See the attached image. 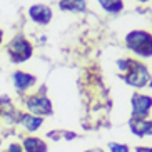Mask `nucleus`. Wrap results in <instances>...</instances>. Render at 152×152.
<instances>
[{"mask_svg":"<svg viewBox=\"0 0 152 152\" xmlns=\"http://www.w3.org/2000/svg\"><path fill=\"white\" fill-rule=\"evenodd\" d=\"M125 45L135 55H140V57H151L152 55V35L145 30L129 32L125 37Z\"/></svg>","mask_w":152,"mask_h":152,"instance_id":"f257e3e1","label":"nucleus"},{"mask_svg":"<svg viewBox=\"0 0 152 152\" xmlns=\"http://www.w3.org/2000/svg\"><path fill=\"white\" fill-rule=\"evenodd\" d=\"M32 52H34V47L23 35H15L7 44V55H9L10 62L14 64L27 62L32 57Z\"/></svg>","mask_w":152,"mask_h":152,"instance_id":"f03ea898","label":"nucleus"},{"mask_svg":"<svg viewBox=\"0 0 152 152\" xmlns=\"http://www.w3.org/2000/svg\"><path fill=\"white\" fill-rule=\"evenodd\" d=\"M124 80L132 87H145V85L152 84L151 74L145 69V65H142L140 62H135V60H129V67L125 70Z\"/></svg>","mask_w":152,"mask_h":152,"instance_id":"7ed1b4c3","label":"nucleus"},{"mask_svg":"<svg viewBox=\"0 0 152 152\" xmlns=\"http://www.w3.org/2000/svg\"><path fill=\"white\" fill-rule=\"evenodd\" d=\"M25 109L28 114L37 117H44L52 114V102L45 94H34L25 99Z\"/></svg>","mask_w":152,"mask_h":152,"instance_id":"20e7f679","label":"nucleus"},{"mask_svg":"<svg viewBox=\"0 0 152 152\" xmlns=\"http://www.w3.org/2000/svg\"><path fill=\"white\" fill-rule=\"evenodd\" d=\"M130 104H132V117L134 119H145L152 107V97L144 94H134Z\"/></svg>","mask_w":152,"mask_h":152,"instance_id":"39448f33","label":"nucleus"},{"mask_svg":"<svg viewBox=\"0 0 152 152\" xmlns=\"http://www.w3.org/2000/svg\"><path fill=\"white\" fill-rule=\"evenodd\" d=\"M37 79L35 75H32L28 72H23V70H15L12 74V84H14L15 90H17L18 94H23V92H27L28 89H32L34 85H35Z\"/></svg>","mask_w":152,"mask_h":152,"instance_id":"423d86ee","label":"nucleus"},{"mask_svg":"<svg viewBox=\"0 0 152 152\" xmlns=\"http://www.w3.org/2000/svg\"><path fill=\"white\" fill-rule=\"evenodd\" d=\"M28 17H30L32 22L39 23V25H47L52 20V9L44 4L32 5L28 9Z\"/></svg>","mask_w":152,"mask_h":152,"instance_id":"0eeeda50","label":"nucleus"},{"mask_svg":"<svg viewBox=\"0 0 152 152\" xmlns=\"http://www.w3.org/2000/svg\"><path fill=\"white\" fill-rule=\"evenodd\" d=\"M42 122H44L42 117L32 115V114H28V112H20V114H18V122L17 124H20L27 132L34 134V132H37V130L40 129Z\"/></svg>","mask_w":152,"mask_h":152,"instance_id":"6e6552de","label":"nucleus"},{"mask_svg":"<svg viewBox=\"0 0 152 152\" xmlns=\"http://www.w3.org/2000/svg\"><path fill=\"white\" fill-rule=\"evenodd\" d=\"M129 129L132 130V134L139 135V137H145V135H152V121H145V119H130L129 121Z\"/></svg>","mask_w":152,"mask_h":152,"instance_id":"1a4fd4ad","label":"nucleus"},{"mask_svg":"<svg viewBox=\"0 0 152 152\" xmlns=\"http://www.w3.org/2000/svg\"><path fill=\"white\" fill-rule=\"evenodd\" d=\"M22 149L23 152H47V144L39 137H34V135H28V137L22 139Z\"/></svg>","mask_w":152,"mask_h":152,"instance_id":"9d476101","label":"nucleus"},{"mask_svg":"<svg viewBox=\"0 0 152 152\" xmlns=\"http://www.w3.org/2000/svg\"><path fill=\"white\" fill-rule=\"evenodd\" d=\"M58 9L65 10V12H85L87 4L85 0H60Z\"/></svg>","mask_w":152,"mask_h":152,"instance_id":"9b49d317","label":"nucleus"},{"mask_svg":"<svg viewBox=\"0 0 152 152\" xmlns=\"http://www.w3.org/2000/svg\"><path fill=\"white\" fill-rule=\"evenodd\" d=\"M97 2L105 12H109V14H119V12L124 9L122 0H97Z\"/></svg>","mask_w":152,"mask_h":152,"instance_id":"f8f14e48","label":"nucleus"},{"mask_svg":"<svg viewBox=\"0 0 152 152\" xmlns=\"http://www.w3.org/2000/svg\"><path fill=\"white\" fill-rule=\"evenodd\" d=\"M109 151H110V152H129V147H127L125 144L110 142V144H109Z\"/></svg>","mask_w":152,"mask_h":152,"instance_id":"ddd939ff","label":"nucleus"},{"mask_svg":"<svg viewBox=\"0 0 152 152\" xmlns=\"http://www.w3.org/2000/svg\"><path fill=\"white\" fill-rule=\"evenodd\" d=\"M5 152H23V149H22L20 144L12 142V144H9V147H7V151H5Z\"/></svg>","mask_w":152,"mask_h":152,"instance_id":"4468645a","label":"nucleus"},{"mask_svg":"<svg viewBox=\"0 0 152 152\" xmlns=\"http://www.w3.org/2000/svg\"><path fill=\"white\" fill-rule=\"evenodd\" d=\"M135 152H152V149L151 147H137Z\"/></svg>","mask_w":152,"mask_h":152,"instance_id":"2eb2a0df","label":"nucleus"},{"mask_svg":"<svg viewBox=\"0 0 152 152\" xmlns=\"http://www.w3.org/2000/svg\"><path fill=\"white\" fill-rule=\"evenodd\" d=\"M2 42H4V32H2V28H0V45H2Z\"/></svg>","mask_w":152,"mask_h":152,"instance_id":"dca6fc26","label":"nucleus"},{"mask_svg":"<svg viewBox=\"0 0 152 152\" xmlns=\"http://www.w3.org/2000/svg\"><path fill=\"white\" fill-rule=\"evenodd\" d=\"M87 152H102V151H99V149H92V151H87Z\"/></svg>","mask_w":152,"mask_h":152,"instance_id":"f3484780","label":"nucleus"},{"mask_svg":"<svg viewBox=\"0 0 152 152\" xmlns=\"http://www.w3.org/2000/svg\"><path fill=\"white\" fill-rule=\"evenodd\" d=\"M0 72H2V69H0Z\"/></svg>","mask_w":152,"mask_h":152,"instance_id":"a211bd4d","label":"nucleus"}]
</instances>
